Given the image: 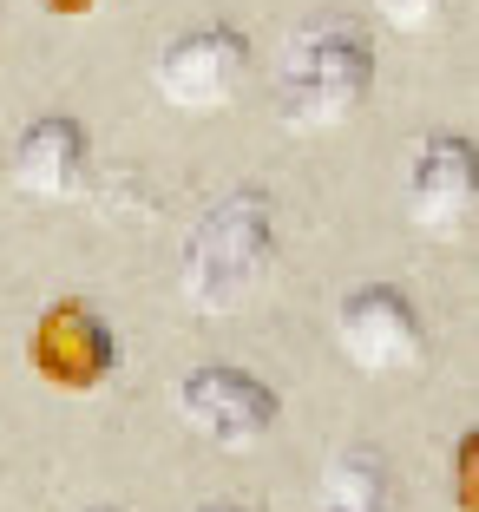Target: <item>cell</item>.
I'll list each match as a JSON object with an SVG mask.
<instances>
[{"label": "cell", "mask_w": 479, "mask_h": 512, "mask_svg": "<svg viewBox=\"0 0 479 512\" xmlns=\"http://www.w3.org/2000/svg\"><path fill=\"white\" fill-rule=\"evenodd\" d=\"M27 362H33V375H40L46 388L92 394V388L112 381V368H119V335H112V322H105L99 309H86V302L66 296L33 322Z\"/></svg>", "instance_id": "5b68a950"}, {"label": "cell", "mask_w": 479, "mask_h": 512, "mask_svg": "<svg viewBox=\"0 0 479 512\" xmlns=\"http://www.w3.org/2000/svg\"><path fill=\"white\" fill-rule=\"evenodd\" d=\"M375 86V46L355 20L322 14L289 40L283 73H276V119L289 132H329L368 99Z\"/></svg>", "instance_id": "7a4b0ae2"}, {"label": "cell", "mask_w": 479, "mask_h": 512, "mask_svg": "<svg viewBox=\"0 0 479 512\" xmlns=\"http://www.w3.org/2000/svg\"><path fill=\"white\" fill-rule=\"evenodd\" d=\"M250 60H256L250 33L230 20H204L158 53V92L178 112H224L250 79Z\"/></svg>", "instance_id": "277c9868"}, {"label": "cell", "mask_w": 479, "mask_h": 512, "mask_svg": "<svg viewBox=\"0 0 479 512\" xmlns=\"http://www.w3.org/2000/svg\"><path fill=\"white\" fill-rule=\"evenodd\" d=\"M335 348L348 355V368L388 381V375H414L427 362V329H420V309L401 289L361 283L335 309Z\"/></svg>", "instance_id": "3957f363"}, {"label": "cell", "mask_w": 479, "mask_h": 512, "mask_svg": "<svg viewBox=\"0 0 479 512\" xmlns=\"http://www.w3.org/2000/svg\"><path fill=\"white\" fill-rule=\"evenodd\" d=\"M375 14L401 33H427L440 14H447V0H375Z\"/></svg>", "instance_id": "30bf717a"}, {"label": "cell", "mask_w": 479, "mask_h": 512, "mask_svg": "<svg viewBox=\"0 0 479 512\" xmlns=\"http://www.w3.org/2000/svg\"><path fill=\"white\" fill-rule=\"evenodd\" d=\"M191 512H250L243 499H204V506H191Z\"/></svg>", "instance_id": "7c38bea8"}, {"label": "cell", "mask_w": 479, "mask_h": 512, "mask_svg": "<svg viewBox=\"0 0 479 512\" xmlns=\"http://www.w3.org/2000/svg\"><path fill=\"white\" fill-rule=\"evenodd\" d=\"M270 256H276V204H270V191L243 184L224 204H210V211L197 217V230L184 237L178 289L204 316H230V309L270 276Z\"/></svg>", "instance_id": "6da1fadb"}, {"label": "cell", "mask_w": 479, "mask_h": 512, "mask_svg": "<svg viewBox=\"0 0 479 512\" xmlns=\"http://www.w3.org/2000/svg\"><path fill=\"white\" fill-rule=\"evenodd\" d=\"M86 125L73 119V112H46V119H33L27 132L14 138V184L27 197H73L79 178H86Z\"/></svg>", "instance_id": "ba28073f"}, {"label": "cell", "mask_w": 479, "mask_h": 512, "mask_svg": "<svg viewBox=\"0 0 479 512\" xmlns=\"http://www.w3.org/2000/svg\"><path fill=\"white\" fill-rule=\"evenodd\" d=\"M473 460H479V434H466L460 440V512L479 506V467H473Z\"/></svg>", "instance_id": "8fae6325"}, {"label": "cell", "mask_w": 479, "mask_h": 512, "mask_svg": "<svg viewBox=\"0 0 479 512\" xmlns=\"http://www.w3.org/2000/svg\"><path fill=\"white\" fill-rule=\"evenodd\" d=\"M86 512H125V506H112V499H105V506H86Z\"/></svg>", "instance_id": "5bb4252c"}, {"label": "cell", "mask_w": 479, "mask_h": 512, "mask_svg": "<svg viewBox=\"0 0 479 512\" xmlns=\"http://www.w3.org/2000/svg\"><path fill=\"white\" fill-rule=\"evenodd\" d=\"M315 506L322 512H388L394 506V473H388V453L355 440L342 447L322 467V486H315Z\"/></svg>", "instance_id": "9c48e42d"}, {"label": "cell", "mask_w": 479, "mask_h": 512, "mask_svg": "<svg viewBox=\"0 0 479 512\" xmlns=\"http://www.w3.org/2000/svg\"><path fill=\"white\" fill-rule=\"evenodd\" d=\"M46 7H53V14H66V20H73V14H86L92 0H46Z\"/></svg>", "instance_id": "4fadbf2b"}, {"label": "cell", "mask_w": 479, "mask_h": 512, "mask_svg": "<svg viewBox=\"0 0 479 512\" xmlns=\"http://www.w3.org/2000/svg\"><path fill=\"white\" fill-rule=\"evenodd\" d=\"M178 414H184V427H197V434L217 440V447H250V440H263L276 427L283 401H276V388L263 375H250V368L204 362L178 381Z\"/></svg>", "instance_id": "8992f818"}, {"label": "cell", "mask_w": 479, "mask_h": 512, "mask_svg": "<svg viewBox=\"0 0 479 512\" xmlns=\"http://www.w3.org/2000/svg\"><path fill=\"white\" fill-rule=\"evenodd\" d=\"M479 211V145L460 132H427L407 171V217L427 237H466Z\"/></svg>", "instance_id": "52a82bcc"}]
</instances>
